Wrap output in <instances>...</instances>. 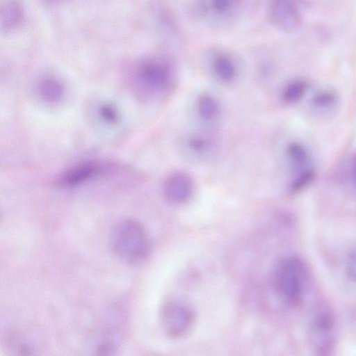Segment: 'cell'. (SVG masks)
<instances>
[{
    "instance_id": "obj_7",
    "label": "cell",
    "mask_w": 356,
    "mask_h": 356,
    "mask_svg": "<svg viewBox=\"0 0 356 356\" xmlns=\"http://www.w3.org/2000/svg\"><path fill=\"white\" fill-rule=\"evenodd\" d=\"M104 170L103 165L96 162H82L66 170L59 177L58 183L63 187H76L96 177Z\"/></svg>"
},
{
    "instance_id": "obj_8",
    "label": "cell",
    "mask_w": 356,
    "mask_h": 356,
    "mask_svg": "<svg viewBox=\"0 0 356 356\" xmlns=\"http://www.w3.org/2000/svg\"><path fill=\"white\" fill-rule=\"evenodd\" d=\"M193 193L191 177L184 172H175L167 179L164 193L167 200L173 204H180L189 200Z\"/></svg>"
},
{
    "instance_id": "obj_11",
    "label": "cell",
    "mask_w": 356,
    "mask_h": 356,
    "mask_svg": "<svg viewBox=\"0 0 356 356\" xmlns=\"http://www.w3.org/2000/svg\"><path fill=\"white\" fill-rule=\"evenodd\" d=\"M237 5L238 0H203L201 10L203 14L222 19L233 15Z\"/></svg>"
},
{
    "instance_id": "obj_2",
    "label": "cell",
    "mask_w": 356,
    "mask_h": 356,
    "mask_svg": "<svg viewBox=\"0 0 356 356\" xmlns=\"http://www.w3.org/2000/svg\"><path fill=\"white\" fill-rule=\"evenodd\" d=\"M308 272L304 262L296 257L283 259L275 275V289L280 300L289 307H297L306 293Z\"/></svg>"
},
{
    "instance_id": "obj_13",
    "label": "cell",
    "mask_w": 356,
    "mask_h": 356,
    "mask_svg": "<svg viewBox=\"0 0 356 356\" xmlns=\"http://www.w3.org/2000/svg\"><path fill=\"white\" fill-rule=\"evenodd\" d=\"M287 157L296 172L312 165L309 151L300 142H291L286 147Z\"/></svg>"
},
{
    "instance_id": "obj_14",
    "label": "cell",
    "mask_w": 356,
    "mask_h": 356,
    "mask_svg": "<svg viewBox=\"0 0 356 356\" xmlns=\"http://www.w3.org/2000/svg\"><path fill=\"white\" fill-rule=\"evenodd\" d=\"M212 70L214 74L221 81H230L236 74V65L233 60L225 54H218L212 60Z\"/></svg>"
},
{
    "instance_id": "obj_17",
    "label": "cell",
    "mask_w": 356,
    "mask_h": 356,
    "mask_svg": "<svg viewBox=\"0 0 356 356\" xmlns=\"http://www.w3.org/2000/svg\"><path fill=\"white\" fill-rule=\"evenodd\" d=\"M315 177L316 170L313 165L297 172L290 184L291 191L296 193L305 189L314 181Z\"/></svg>"
},
{
    "instance_id": "obj_12",
    "label": "cell",
    "mask_w": 356,
    "mask_h": 356,
    "mask_svg": "<svg viewBox=\"0 0 356 356\" xmlns=\"http://www.w3.org/2000/svg\"><path fill=\"white\" fill-rule=\"evenodd\" d=\"M339 100L336 90L330 88H321L316 91L310 99L312 107L317 111L327 112L334 108Z\"/></svg>"
},
{
    "instance_id": "obj_15",
    "label": "cell",
    "mask_w": 356,
    "mask_h": 356,
    "mask_svg": "<svg viewBox=\"0 0 356 356\" xmlns=\"http://www.w3.org/2000/svg\"><path fill=\"white\" fill-rule=\"evenodd\" d=\"M308 88V83L305 80L302 79H293L284 86L282 97L286 103H296L305 95Z\"/></svg>"
},
{
    "instance_id": "obj_22",
    "label": "cell",
    "mask_w": 356,
    "mask_h": 356,
    "mask_svg": "<svg viewBox=\"0 0 356 356\" xmlns=\"http://www.w3.org/2000/svg\"><path fill=\"white\" fill-rule=\"evenodd\" d=\"M41 1L44 2L45 3L53 4V3H58V2L60 1L61 0H41Z\"/></svg>"
},
{
    "instance_id": "obj_10",
    "label": "cell",
    "mask_w": 356,
    "mask_h": 356,
    "mask_svg": "<svg viewBox=\"0 0 356 356\" xmlns=\"http://www.w3.org/2000/svg\"><path fill=\"white\" fill-rule=\"evenodd\" d=\"M39 97L48 104L60 102L65 96V88L57 78L47 76L42 79L37 86Z\"/></svg>"
},
{
    "instance_id": "obj_5",
    "label": "cell",
    "mask_w": 356,
    "mask_h": 356,
    "mask_svg": "<svg viewBox=\"0 0 356 356\" xmlns=\"http://www.w3.org/2000/svg\"><path fill=\"white\" fill-rule=\"evenodd\" d=\"M268 17L270 22L285 32H293L300 28L302 15L296 0H269Z\"/></svg>"
},
{
    "instance_id": "obj_1",
    "label": "cell",
    "mask_w": 356,
    "mask_h": 356,
    "mask_svg": "<svg viewBox=\"0 0 356 356\" xmlns=\"http://www.w3.org/2000/svg\"><path fill=\"white\" fill-rule=\"evenodd\" d=\"M110 244L114 254L127 264L143 261L149 251V239L138 221L123 218L115 222L110 232Z\"/></svg>"
},
{
    "instance_id": "obj_16",
    "label": "cell",
    "mask_w": 356,
    "mask_h": 356,
    "mask_svg": "<svg viewBox=\"0 0 356 356\" xmlns=\"http://www.w3.org/2000/svg\"><path fill=\"white\" fill-rule=\"evenodd\" d=\"M197 112L204 120L214 118L218 113V105L213 96L208 93H202L197 98Z\"/></svg>"
},
{
    "instance_id": "obj_18",
    "label": "cell",
    "mask_w": 356,
    "mask_h": 356,
    "mask_svg": "<svg viewBox=\"0 0 356 356\" xmlns=\"http://www.w3.org/2000/svg\"><path fill=\"white\" fill-rule=\"evenodd\" d=\"M99 118L105 123L110 124H116L120 120V114L117 108L111 104H103L98 109Z\"/></svg>"
},
{
    "instance_id": "obj_19",
    "label": "cell",
    "mask_w": 356,
    "mask_h": 356,
    "mask_svg": "<svg viewBox=\"0 0 356 356\" xmlns=\"http://www.w3.org/2000/svg\"><path fill=\"white\" fill-rule=\"evenodd\" d=\"M207 139L200 136H191L188 140L189 147L196 152H204L209 147Z\"/></svg>"
},
{
    "instance_id": "obj_9",
    "label": "cell",
    "mask_w": 356,
    "mask_h": 356,
    "mask_svg": "<svg viewBox=\"0 0 356 356\" xmlns=\"http://www.w3.org/2000/svg\"><path fill=\"white\" fill-rule=\"evenodd\" d=\"M24 15L22 0H1L0 21L6 31L16 29L22 23Z\"/></svg>"
},
{
    "instance_id": "obj_21",
    "label": "cell",
    "mask_w": 356,
    "mask_h": 356,
    "mask_svg": "<svg viewBox=\"0 0 356 356\" xmlns=\"http://www.w3.org/2000/svg\"><path fill=\"white\" fill-rule=\"evenodd\" d=\"M349 177L351 184L356 188V153L351 159L349 167Z\"/></svg>"
},
{
    "instance_id": "obj_3",
    "label": "cell",
    "mask_w": 356,
    "mask_h": 356,
    "mask_svg": "<svg viewBox=\"0 0 356 356\" xmlns=\"http://www.w3.org/2000/svg\"><path fill=\"white\" fill-rule=\"evenodd\" d=\"M133 79L142 94L154 96L173 86L175 70L168 59L158 56H147L136 65Z\"/></svg>"
},
{
    "instance_id": "obj_6",
    "label": "cell",
    "mask_w": 356,
    "mask_h": 356,
    "mask_svg": "<svg viewBox=\"0 0 356 356\" xmlns=\"http://www.w3.org/2000/svg\"><path fill=\"white\" fill-rule=\"evenodd\" d=\"M335 321L331 312L321 308L314 315L310 325L312 343L315 350L323 354L330 350L335 339Z\"/></svg>"
},
{
    "instance_id": "obj_20",
    "label": "cell",
    "mask_w": 356,
    "mask_h": 356,
    "mask_svg": "<svg viewBox=\"0 0 356 356\" xmlns=\"http://www.w3.org/2000/svg\"><path fill=\"white\" fill-rule=\"evenodd\" d=\"M346 271L349 277L356 282V252L348 256L346 261Z\"/></svg>"
},
{
    "instance_id": "obj_4",
    "label": "cell",
    "mask_w": 356,
    "mask_h": 356,
    "mask_svg": "<svg viewBox=\"0 0 356 356\" xmlns=\"http://www.w3.org/2000/svg\"><path fill=\"white\" fill-rule=\"evenodd\" d=\"M160 321L166 334L171 338L179 339L191 330L195 314L191 307L186 303L170 300L161 307Z\"/></svg>"
}]
</instances>
